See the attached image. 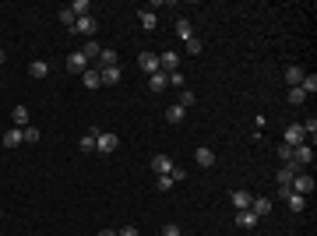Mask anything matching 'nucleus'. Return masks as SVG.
I'll list each match as a JSON object with an SVG mask.
<instances>
[{
    "label": "nucleus",
    "mask_w": 317,
    "mask_h": 236,
    "mask_svg": "<svg viewBox=\"0 0 317 236\" xmlns=\"http://www.w3.org/2000/svg\"><path fill=\"white\" fill-rule=\"evenodd\" d=\"M279 159H282V166L293 162V148H289V145H279Z\"/></svg>",
    "instance_id": "36"
},
{
    "label": "nucleus",
    "mask_w": 317,
    "mask_h": 236,
    "mask_svg": "<svg viewBox=\"0 0 317 236\" xmlns=\"http://www.w3.org/2000/svg\"><path fill=\"white\" fill-rule=\"evenodd\" d=\"M289 102H293V106H303V102H307V95L300 92V85H296V88H289Z\"/></svg>",
    "instance_id": "34"
},
{
    "label": "nucleus",
    "mask_w": 317,
    "mask_h": 236,
    "mask_svg": "<svg viewBox=\"0 0 317 236\" xmlns=\"http://www.w3.org/2000/svg\"><path fill=\"white\" fill-rule=\"evenodd\" d=\"M138 67H141L145 74H155V71H158V53H141V57H138Z\"/></svg>",
    "instance_id": "9"
},
{
    "label": "nucleus",
    "mask_w": 317,
    "mask_h": 236,
    "mask_svg": "<svg viewBox=\"0 0 317 236\" xmlns=\"http://www.w3.org/2000/svg\"><path fill=\"white\" fill-rule=\"evenodd\" d=\"M236 226H240V229H254L257 226V215L247 208V212H236Z\"/></svg>",
    "instance_id": "14"
},
{
    "label": "nucleus",
    "mask_w": 317,
    "mask_h": 236,
    "mask_svg": "<svg viewBox=\"0 0 317 236\" xmlns=\"http://www.w3.org/2000/svg\"><path fill=\"white\" fill-rule=\"evenodd\" d=\"M289 190H293V194H303V198H310V190H314V180H310V173H307V169H300V173L293 176Z\"/></svg>",
    "instance_id": "1"
},
{
    "label": "nucleus",
    "mask_w": 317,
    "mask_h": 236,
    "mask_svg": "<svg viewBox=\"0 0 317 236\" xmlns=\"http://www.w3.org/2000/svg\"><path fill=\"white\" fill-rule=\"evenodd\" d=\"M293 162H296V166H300V169H307V166H310V162H314V148H310V145H307V141H303V145H296V148H293Z\"/></svg>",
    "instance_id": "3"
},
{
    "label": "nucleus",
    "mask_w": 317,
    "mask_h": 236,
    "mask_svg": "<svg viewBox=\"0 0 317 236\" xmlns=\"http://www.w3.org/2000/svg\"><path fill=\"white\" fill-rule=\"evenodd\" d=\"M176 35L183 39V43H187V39L194 35V28H190V21H187V18H180V21H176Z\"/></svg>",
    "instance_id": "26"
},
{
    "label": "nucleus",
    "mask_w": 317,
    "mask_h": 236,
    "mask_svg": "<svg viewBox=\"0 0 317 236\" xmlns=\"http://www.w3.org/2000/svg\"><path fill=\"white\" fill-rule=\"evenodd\" d=\"M99 78H102V85H116V81L124 78V71H120V67H102Z\"/></svg>",
    "instance_id": "13"
},
{
    "label": "nucleus",
    "mask_w": 317,
    "mask_h": 236,
    "mask_svg": "<svg viewBox=\"0 0 317 236\" xmlns=\"http://www.w3.org/2000/svg\"><path fill=\"white\" fill-rule=\"evenodd\" d=\"M176 67H180V53H176V50H166V53H158V71L173 74Z\"/></svg>",
    "instance_id": "4"
},
{
    "label": "nucleus",
    "mask_w": 317,
    "mask_h": 236,
    "mask_svg": "<svg viewBox=\"0 0 317 236\" xmlns=\"http://www.w3.org/2000/svg\"><path fill=\"white\" fill-rule=\"evenodd\" d=\"M300 92H303V95H314V92H317V78H314V74H303Z\"/></svg>",
    "instance_id": "24"
},
{
    "label": "nucleus",
    "mask_w": 317,
    "mask_h": 236,
    "mask_svg": "<svg viewBox=\"0 0 317 236\" xmlns=\"http://www.w3.org/2000/svg\"><path fill=\"white\" fill-rule=\"evenodd\" d=\"M102 67H116V53H113V50H102V53H99V71H102Z\"/></svg>",
    "instance_id": "27"
},
{
    "label": "nucleus",
    "mask_w": 317,
    "mask_h": 236,
    "mask_svg": "<svg viewBox=\"0 0 317 236\" xmlns=\"http://www.w3.org/2000/svg\"><path fill=\"white\" fill-rule=\"evenodd\" d=\"M152 169H155L158 176H169V173L176 169V162L169 159V155H155V159H152Z\"/></svg>",
    "instance_id": "7"
},
{
    "label": "nucleus",
    "mask_w": 317,
    "mask_h": 236,
    "mask_svg": "<svg viewBox=\"0 0 317 236\" xmlns=\"http://www.w3.org/2000/svg\"><path fill=\"white\" fill-rule=\"evenodd\" d=\"M183 116H187L183 106H169V109H166V120H169V124H183Z\"/></svg>",
    "instance_id": "23"
},
{
    "label": "nucleus",
    "mask_w": 317,
    "mask_h": 236,
    "mask_svg": "<svg viewBox=\"0 0 317 236\" xmlns=\"http://www.w3.org/2000/svg\"><path fill=\"white\" fill-rule=\"evenodd\" d=\"M250 212H254L257 219H264V215H271V201H268V198H257V201H250Z\"/></svg>",
    "instance_id": "16"
},
{
    "label": "nucleus",
    "mask_w": 317,
    "mask_h": 236,
    "mask_svg": "<svg viewBox=\"0 0 317 236\" xmlns=\"http://www.w3.org/2000/svg\"><path fill=\"white\" fill-rule=\"evenodd\" d=\"M57 18H60V21H64V25H67V28H74V21H78V18H74V11H71V7H60V11H57Z\"/></svg>",
    "instance_id": "30"
},
{
    "label": "nucleus",
    "mask_w": 317,
    "mask_h": 236,
    "mask_svg": "<svg viewBox=\"0 0 317 236\" xmlns=\"http://www.w3.org/2000/svg\"><path fill=\"white\" fill-rule=\"evenodd\" d=\"M169 85H173V88H180V92H183V74H180V71H173V74H169Z\"/></svg>",
    "instance_id": "38"
},
{
    "label": "nucleus",
    "mask_w": 317,
    "mask_h": 236,
    "mask_svg": "<svg viewBox=\"0 0 317 236\" xmlns=\"http://www.w3.org/2000/svg\"><path fill=\"white\" fill-rule=\"evenodd\" d=\"M4 60H7V53H4V50H0V64H4Z\"/></svg>",
    "instance_id": "41"
},
{
    "label": "nucleus",
    "mask_w": 317,
    "mask_h": 236,
    "mask_svg": "<svg viewBox=\"0 0 317 236\" xmlns=\"http://www.w3.org/2000/svg\"><path fill=\"white\" fill-rule=\"evenodd\" d=\"M28 74H32V78H46V74H50V64H46V60H32V64H28Z\"/></svg>",
    "instance_id": "20"
},
{
    "label": "nucleus",
    "mask_w": 317,
    "mask_h": 236,
    "mask_svg": "<svg viewBox=\"0 0 317 236\" xmlns=\"http://www.w3.org/2000/svg\"><path fill=\"white\" fill-rule=\"evenodd\" d=\"M116 145H120V141H116V134H109V131H99V134H95V152L106 155V152H113Z\"/></svg>",
    "instance_id": "5"
},
{
    "label": "nucleus",
    "mask_w": 317,
    "mask_h": 236,
    "mask_svg": "<svg viewBox=\"0 0 317 236\" xmlns=\"http://www.w3.org/2000/svg\"><path fill=\"white\" fill-rule=\"evenodd\" d=\"M71 11H74V18H85L92 7H88V0H74V4H71Z\"/></svg>",
    "instance_id": "29"
},
{
    "label": "nucleus",
    "mask_w": 317,
    "mask_h": 236,
    "mask_svg": "<svg viewBox=\"0 0 317 236\" xmlns=\"http://www.w3.org/2000/svg\"><path fill=\"white\" fill-rule=\"evenodd\" d=\"M162 236H183V229H180L176 222H166V226H162Z\"/></svg>",
    "instance_id": "35"
},
{
    "label": "nucleus",
    "mask_w": 317,
    "mask_h": 236,
    "mask_svg": "<svg viewBox=\"0 0 317 236\" xmlns=\"http://www.w3.org/2000/svg\"><path fill=\"white\" fill-rule=\"evenodd\" d=\"M71 32H78V35H85V39H92V35L99 32V21H95L92 14H85V18H78V21H74V28H71Z\"/></svg>",
    "instance_id": "2"
},
{
    "label": "nucleus",
    "mask_w": 317,
    "mask_h": 236,
    "mask_svg": "<svg viewBox=\"0 0 317 236\" xmlns=\"http://www.w3.org/2000/svg\"><path fill=\"white\" fill-rule=\"evenodd\" d=\"M25 138H21V127H11L7 134H4V148H18Z\"/></svg>",
    "instance_id": "19"
},
{
    "label": "nucleus",
    "mask_w": 317,
    "mask_h": 236,
    "mask_svg": "<svg viewBox=\"0 0 317 236\" xmlns=\"http://www.w3.org/2000/svg\"><path fill=\"white\" fill-rule=\"evenodd\" d=\"M166 85H169V74H166V71H155V74H152V81H148L152 92H166Z\"/></svg>",
    "instance_id": "12"
},
{
    "label": "nucleus",
    "mask_w": 317,
    "mask_h": 236,
    "mask_svg": "<svg viewBox=\"0 0 317 236\" xmlns=\"http://www.w3.org/2000/svg\"><path fill=\"white\" fill-rule=\"evenodd\" d=\"M286 205H289V212H303L307 198H303V194H289V198H286Z\"/></svg>",
    "instance_id": "25"
},
{
    "label": "nucleus",
    "mask_w": 317,
    "mask_h": 236,
    "mask_svg": "<svg viewBox=\"0 0 317 236\" xmlns=\"http://www.w3.org/2000/svg\"><path fill=\"white\" fill-rule=\"evenodd\" d=\"M99 131H102V127H92V131L81 138V148H85V152H95V134H99Z\"/></svg>",
    "instance_id": "28"
},
{
    "label": "nucleus",
    "mask_w": 317,
    "mask_h": 236,
    "mask_svg": "<svg viewBox=\"0 0 317 236\" xmlns=\"http://www.w3.org/2000/svg\"><path fill=\"white\" fill-rule=\"evenodd\" d=\"M187 53H190V57L201 53V39H197V35H190V39H187Z\"/></svg>",
    "instance_id": "32"
},
{
    "label": "nucleus",
    "mask_w": 317,
    "mask_h": 236,
    "mask_svg": "<svg viewBox=\"0 0 317 236\" xmlns=\"http://www.w3.org/2000/svg\"><path fill=\"white\" fill-rule=\"evenodd\" d=\"M81 81H85V88H99V85H102V78H99V67H88V71L81 74Z\"/></svg>",
    "instance_id": "17"
},
{
    "label": "nucleus",
    "mask_w": 317,
    "mask_h": 236,
    "mask_svg": "<svg viewBox=\"0 0 317 236\" xmlns=\"http://www.w3.org/2000/svg\"><path fill=\"white\" fill-rule=\"evenodd\" d=\"M307 141V134H303V127L300 124H293V127H286V134H282V145H289V148H296V145H303Z\"/></svg>",
    "instance_id": "6"
},
{
    "label": "nucleus",
    "mask_w": 317,
    "mask_h": 236,
    "mask_svg": "<svg viewBox=\"0 0 317 236\" xmlns=\"http://www.w3.org/2000/svg\"><path fill=\"white\" fill-rule=\"evenodd\" d=\"M194 159H197V166H201V169H212V166H215V152H212V148H197Z\"/></svg>",
    "instance_id": "10"
},
{
    "label": "nucleus",
    "mask_w": 317,
    "mask_h": 236,
    "mask_svg": "<svg viewBox=\"0 0 317 236\" xmlns=\"http://www.w3.org/2000/svg\"><path fill=\"white\" fill-rule=\"evenodd\" d=\"M67 71H74V74H85V71H88V60H85L81 50H74V53L67 57Z\"/></svg>",
    "instance_id": "8"
},
{
    "label": "nucleus",
    "mask_w": 317,
    "mask_h": 236,
    "mask_svg": "<svg viewBox=\"0 0 317 236\" xmlns=\"http://www.w3.org/2000/svg\"><path fill=\"white\" fill-rule=\"evenodd\" d=\"M99 236H120V233H113V229H102V233H99Z\"/></svg>",
    "instance_id": "40"
},
{
    "label": "nucleus",
    "mask_w": 317,
    "mask_h": 236,
    "mask_svg": "<svg viewBox=\"0 0 317 236\" xmlns=\"http://www.w3.org/2000/svg\"><path fill=\"white\" fill-rule=\"evenodd\" d=\"M11 120L25 131V127H28V106H14V109H11Z\"/></svg>",
    "instance_id": "18"
},
{
    "label": "nucleus",
    "mask_w": 317,
    "mask_h": 236,
    "mask_svg": "<svg viewBox=\"0 0 317 236\" xmlns=\"http://www.w3.org/2000/svg\"><path fill=\"white\" fill-rule=\"evenodd\" d=\"M286 81H289V88H296V85L303 81V67H296V64L286 67Z\"/></svg>",
    "instance_id": "21"
},
{
    "label": "nucleus",
    "mask_w": 317,
    "mask_h": 236,
    "mask_svg": "<svg viewBox=\"0 0 317 236\" xmlns=\"http://www.w3.org/2000/svg\"><path fill=\"white\" fill-rule=\"evenodd\" d=\"M155 187L162 190V194H166V190H173V176H158V180H155Z\"/></svg>",
    "instance_id": "37"
},
{
    "label": "nucleus",
    "mask_w": 317,
    "mask_h": 236,
    "mask_svg": "<svg viewBox=\"0 0 317 236\" xmlns=\"http://www.w3.org/2000/svg\"><path fill=\"white\" fill-rule=\"evenodd\" d=\"M229 201H233V208H240V212H247L254 198H250V190H233V198H229Z\"/></svg>",
    "instance_id": "11"
},
{
    "label": "nucleus",
    "mask_w": 317,
    "mask_h": 236,
    "mask_svg": "<svg viewBox=\"0 0 317 236\" xmlns=\"http://www.w3.org/2000/svg\"><path fill=\"white\" fill-rule=\"evenodd\" d=\"M120 236H141V233H138V226H124V229H120Z\"/></svg>",
    "instance_id": "39"
},
{
    "label": "nucleus",
    "mask_w": 317,
    "mask_h": 236,
    "mask_svg": "<svg viewBox=\"0 0 317 236\" xmlns=\"http://www.w3.org/2000/svg\"><path fill=\"white\" fill-rule=\"evenodd\" d=\"M21 138H25L28 145H35V141L43 138V134H39V127H25V131H21Z\"/></svg>",
    "instance_id": "33"
},
{
    "label": "nucleus",
    "mask_w": 317,
    "mask_h": 236,
    "mask_svg": "<svg viewBox=\"0 0 317 236\" xmlns=\"http://www.w3.org/2000/svg\"><path fill=\"white\" fill-rule=\"evenodd\" d=\"M194 102H197V95H194V92H187V88H183V92H180V102H176V106H183V109H190V106H194Z\"/></svg>",
    "instance_id": "31"
},
{
    "label": "nucleus",
    "mask_w": 317,
    "mask_h": 236,
    "mask_svg": "<svg viewBox=\"0 0 317 236\" xmlns=\"http://www.w3.org/2000/svg\"><path fill=\"white\" fill-rule=\"evenodd\" d=\"M138 21H141V28H148V32H152V28L158 25V18H155V11H138Z\"/></svg>",
    "instance_id": "22"
},
{
    "label": "nucleus",
    "mask_w": 317,
    "mask_h": 236,
    "mask_svg": "<svg viewBox=\"0 0 317 236\" xmlns=\"http://www.w3.org/2000/svg\"><path fill=\"white\" fill-rule=\"evenodd\" d=\"M81 53H85V60L92 64V60H99V53H102V46L95 43V39H85V46H81Z\"/></svg>",
    "instance_id": "15"
}]
</instances>
